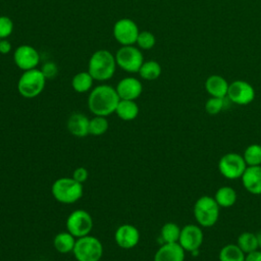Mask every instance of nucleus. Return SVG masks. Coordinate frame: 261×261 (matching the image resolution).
<instances>
[{
  "label": "nucleus",
  "instance_id": "1",
  "mask_svg": "<svg viewBox=\"0 0 261 261\" xmlns=\"http://www.w3.org/2000/svg\"><path fill=\"white\" fill-rule=\"evenodd\" d=\"M119 100L116 89L109 85H100L91 91L88 106L93 114L108 116L115 112Z\"/></svg>",
  "mask_w": 261,
  "mask_h": 261
},
{
  "label": "nucleus",
  "instance_id": "2",
  "mask_svg": "<svg viewBox=\"0 0 261 261\" xmlns=\"http://www.w3.org/2000/svg\"><path fill=\"white\" fill-rule=\"evenodd\" d=\"M115 56L108 50L100 49L95 51L89 60L88 71L96 81H107L111 79L116 68Z\"/></svg>",
  "mask_w": 261,
  "mask_h": 261
},
{
  "label": "nucleus",
  "instance_id": "3",
  "mask_svg": "<svg viewBox=\"0 0 261 261\" xmlns=\"http://www.w3.org/2000/svg\"><path fill=\"white\" fill-rule=\"evenodd\" d=\"M51 192L56 201L62 204H73L83 197L84 187L72 177H60L53 182Z\"/></svg>",
  "mask_w": 261,
  "mask_h": 261
},
{
  "label": "nucleus",
  "instance_id": "4",
  "mask_svg": "<svg viewBox=\"0 0 261 261\" xmlns=\"http://www.w3.org/2000/svg\"><path fill=\"white\" fill-rule=\"evenodd\" d=\"M220 207L215 201L214 197L202 196L200 197L193 208L194 217L201 227L213 226L219 217Z\"/></svg>",
  "mask_w": 261,
  "mask_h": 261
},
{
  "label": "nucleus",
  "instance_id": "5",
  "mask_svg": "<svg viewBox=\"0 0 261 261\" xmlns=\"http://www.w3.org/2000/svg\"><path fill=\"white\" fill-rule=\"evenodd\" d=\"M46 85V77L42 73L41 69L33 68L23 71L17 82V91L23 97L28 99L39 96Z\"/></svg>",
  "mask_w": 261,
  "mask_h": 261
},
{
  "label": "nucleus",
  "instance_id": "6",
  "mask_svg": "<svg viewBox=\"0 0 261 261\" xmlns=\"http://www.w3.org/2000/svg\"><path fill=\"white\" fill-rule=\"evenodd\" d=\"M72 253L76 261H100L103 256V246L99 239L88 234L77 238Z\"/></svg>",
  "mask_w": 261,
  "mask_h": 261
},
{
  "label": "nucleus",
  "instance_id": "7",
  "mask_svg": "<svg viewBox=\"0 0 261 261\" xmlns=\"http://www.w3.org/2000/svg\"><path fill=\"white\" fill-rule=\"evenodd\" d=\"M247 168L243 155L237 153H226L218 161V170L227 179L241 178Z\"/></svg>",
  "mask_w": 261,
  "mask_h": 261
},
{
  "label": "nucleus",
  "instance_id": "8",
  "mask_svg": "<svg viewBox=\"0 0 261 261\" xmlns=\"http://www.w3.org/2000/svg\"><path fill=\"white\" fill-rule=\"evenodd\" d=\"M115 60L116 64L127 72H139L142 64L144 63L142 51L133 45L122 46L119 48L116 52Z\"/></svg>",
  "mask_w": 261,
  "mask_h": 261
},
{
  "label": "nucleus",
  "instance_id": "9",
  "mask_svg": "<svg viewBox=\"0 0 261 261\" xmlns=\"http://www.w3.org/2000/svg\"><path fill=\"white\" fill-rule=\"evenodd\" d=\"M93 228V218L86 210L72 211L66 219V230L75 238L90 234Z\"/></svg>",
  "mask_w": 261,
  "mask_h": 261
},
{
  "label": "nucleus",
  "instance_id": "10",
  "mask_svg": "<svg viewBox=\"0 0 261 261\" xmlns=\"http://www.w3.org/2000/svg\"><path fill=\"white\" fill-rule=\"evenodd\" d=\"M139 28L130 18H120L113 25V36L122 46H129L137 43Z\"/></svg>",
  "mask_w": 261,
  "mask_h": 261
},
{
  "label": "nucleus",
  "instance_id": "11",
  "mask_svg": "<svg viewBox=\"0 0 261 261\" xmlns=\"http://www.w3.org/2000/svg\"><path fill=\"white\" fill-rule=\"evenodd\" d=\"M226 97L231 103L248 105L255 99V90L248 82L239 80L229 84Z\"/></svg>",
  "mask_w": 261,
  "mask_h": 261
},
{
  "label": "nucleus",
  "instance_id": "12",
  "mask_svg": "<svg viewBox=\"0 0 261 261\" xmlns=\"http://www.w3.org/2000/svg\"><path fill=\"white\" fill-rule=\"evenodd\" d=\"M204 234L202 228L196 224H187L180 229L178 244L186 252H194L202 246Z\"/></svg>",
  "mask_w": 261,
  "mask_h": 261
},
{
  "label": "nucleus",
  "instance_id": "13",
  "mask_svg": "<svg viewBox=\"0 0 261 261\" xmlns=\"http://www.w3.org/2000/svg\"><path fill=\"white\" fill-rule=\"evenodd\" d=\"M15 65L23 71L36 68L40 61V55L36 48L31 45L18 46L13 53Z\"/></svg>",
  "mask_w": 261,
  "mask_h": 261
},
{
  "label": "nucleus",
  "instance_id": "14",
  "mask_svg": "<svg viewBox=\"0 0 261 261\" xmlns=\"http://www.w3.org/2000/svg\"><path fill=\"white\" fill-rule=\"evenodd\" d=\"M114 240L118 247L122 249H132L136 247L140 241L139 229L129 223L121 224L114 233Z\"/></svg>",
  "mask_w": 261,
  "mask_h": 261
},
{
  "label": "nucleus",
  "instance_id": "15",
  "mask_svg": "<svg viewBox=\"0 0 261 261\" xmlns=\"http://www.w3.org/2000/svg\"><path fill=\"white\" fill-rule=\"evenodd\" d=\"M115 89L120 99L136 100L143 92V85L138 79L127 76L120 80Z\"/></svg>",
  "mask_w": 261,
  "mask_h": 261
},
{
  "label": "nucleus",
  "instance_id": "16",
  "mask_svg": "<svg viewBox=\"0 0 261 261\" xmlns=\"http://www.w3.org/2000/svg\"><path fill=\"white\" fill-rule=\"evenodd\" d=\"M185 254L178 243H165L156 251L154 261H185Z\"/></svg>",
  "mask_w": 261,
  "mask_h": 261
},
{
  "label": "nucleus",
  "instance_id": "17",
  "mask_svg": "<svg viewBox=\"0 0 261 261\" xmlns=\"http://www.w3.org/2000/svg\"><path fill=\"white\" fill-rule=\"evenodd\" d=\"M241 179L244 188L250 194L261 195V165L247 166Z\"/></svg>",
  "mask_w": 261,
  "mask_h": 261
},
{
  "label": "nucleus",
  "instance_id": "18",
  "mask_svg": "<svg viewBox=\"0 0 261 261\" xmlns=\"http://www.w3.org/2000/svg\"><path fill=\"white\" fill-rule=\"evenodd\" d=\"M90 119L83 113H72L67 120V129L69 133L77 138H84L89 135Z\"/></svg>",
  "mask_w": 261,
  "mask_h": 261
},
{
  "label": "nucleus",
  "instance_id": "19",
  "mask_svg": "<svg viewBox=\"0 0 261 261\" xmlns=\"http://www.w3.org/2000/svg\"><path fill=\"white\" fill-rule=\"evenodd\" d=\"M228 83L224 77L218 74L210 75L205 82V88L211 97L224 98L227 95Z\"/></svg>",
  "mask_w": 261,
  "mask_h": 261
},
{
  "label": "nucleus",
  "instance_id": "20",
  "mask_svg": "<svg viewBox=\"0 0 261 261\" xmlns=\"http://www.w3.org/2000/svg\"><path fill=\"white\" fill-rule=\"evenodd\" d=\"M115 113L117 114V116L125 121H130L134 120L138 114H139V106L138 104L135 102V100H122L120 99Z\"/></svg>",
  "mask_w": 261,
  "mask_h": 261
},
{
  "label": "nucleus",
  "instance_id": "21",
  "mask_svg": "<svg viewBox=\"0 0 261 261\" xmlns=\"http://www.w3.org/2000/svg\"><path fill=\"white\" fill-rule=\"evenodd\" d=\"M75 242V237H73L69 231L66 230L60 231L55 236L53 240V245L57 252L61 254H66L73 251Z\"/></svg>",
  "mask_w": 261,
  "mask_h": 261
},
{
  "label": "nucleus",
  "instance_id": "22",
  "mask_svg": "<svg viewBox=\"0 0 261 261\" xmlns=\"http://www.w3.org/2000/svg\"><path fill=\"white\" fill-rule=\"evenodd\" d=\"M237 192L234 191L233 188L228 187V186H224L219 188L214 196L215 201L217 202V204L219 205V207H224V208H228L231 207L236 204L237 202Z\"/></svg>",
  "mask_w": 261,
  "mask_h": 261
},
{
  "label": "nucleus",
  "instance_id": "23",
  "mask_svg": "<svg viewBox=\"0 0 261 261\" xmlns=\"http://www.w3.org/2000/svg\"><path fill=\"white\" fill-rule=\"evenodd\" d=\"M93 82L94 79L89 71H81L73 75L71 86L76 93H86L92 89Z\"/></svg>",
  "mask_w": 261,
  "mask_h": 261
},
{
  "label": "nucleus",
  "instance_id": "24",
  "mask_svg": "<svg viewBox=\"0 0 261 261\" xmlns=\"http://www.w3.org/2000/svg\"><path fill=\"white\" fill-rule=\"evenodd\" d=\"M219 261H245L246 254L237 244H227L219 252Z\"/></svg>",
  "mask_w": 261,
  "mask_h": 261
},
{
  "label": "nucleus",
  "instance_id": "25",
  "mask_svg": "<svg viewBox=\"0 0 261 261\" xmlns=\"http://www.w3.org/2000/svg\"><path fill=\"white\" fill-rule=\"evenodd\" d=\"M237 245L240 247V249L247 255L249 253H252L254 251H257L259 249L258 242L256 238V233H253L251 231H244L238 237Z\"/></svg>",
  "mask_w": 261,
  "mask_h": 261
},
{
  "label": "nucleus",
  "instance_id": "26",
  "mask_svg": "<svg viewBox=\"0 0 261 261\" xmlns=\"http://www.w3.org/2000/svg\"><path fill=\"white\" fill-rule=\"evenodd\" d=\"M180 229L181 228L174 222H166L163 224L160 230V239L162 243H178Z\"/></svg>",
  "mask_w": 261,
  "mask_h": 261
},
{
  "label": "nucleus",
  "instance_id": "27",
  "mask_svg": "<svg viewBox=\"0 0 261 261\" xmlns=\"http://www.w3.org/2000/svg\"><path fill=\"white\" fill-rule=\"evenodd\" d=\"M139 74L142 79L146 81H154L158 79L161 74V66L157 61L149 60L142 64Z\"/></svg>",
  "mask_w": 261,
  "mask_h": 261
},
{
  "label": "nucleus",
  "instance_id": "28",
  "mask_svg": "<svg viewBox=\"0 0 261 261\" xmlns=\"http://www.w3.org/2000/svg\"><path fill=\"white\" fill-rule=\"evenodd\" d=\"M244 160L247 166H258L261 165V145L251 144L249 145L244 153Z\"/></svg>",
  "mask_w": 261,
  "mask_h": 261
},
{
  "label": "nucleus",
  "instance_id": "29",
  "mask_svg": "<svg viewBox=\"0 0 261 261\" xmlns=\"http://www.w3.org/2000/svg\"><path fill=\"white\" fill-rule=\"evenodd\" d=\"M109 127V122L106 119V116L95 115L92 119H90L89 124V135L92 136H102L104 135Z\"/></svg>",
  "mask_w": 261,
  "mask_h": 261
},
{
  "label": "nucleus",
  "instance_id": "30",
  "mask_svg": "<svg viewBox=\"0 0 261 261\" xmlns=\"http://www.w3.org/2000/svg\"><path fill=\"white\" fill-rule=\"evenodd\" d=\"M226 101H227V97H224V98L211 97L205 103V110L210 115H216L225 108Z\"/></svg>",
  "mask_w": 261,
  "mask_h": 261
},
{
  "label": "nucleus",
  "instance_id": "31",
  "mask_svg": "<svg viewBox=\"0 0 261 261\" xmlns=\"http://www.w3.org/2000/svg\"><path fill=\"white\" fill-rule=\"evenodd\" d=\"M156 38L155 36L149 31H143L139 33L137 44L143 50H150L155 46Z\"/></svg>",
  "mask_w": 261,
  "mask_h": 261
},
{
  "label": "nucleus",
  "instance_id": "32",
  "mask_svg": "<svg viewBox=\"0 0 261 261\" xmlns=\"http://www.w3.org/2000/svg\"><path fill=\"white\" fill-rule=\"evenodd\" d=\"M13 32V21L10 17L0 16V39H6Z\"/></svg>",
  "mask_w": 261,
  "mask_h": 261
},
{
  "label": "nucleus",
  "instance_id": "33",
  "mask_svg": "<svg viewBox=\"0 0 261 261\" xmlns=\"http://www.w3.org/2000/svg\"><path fill=\"white\" fill-rule=\"evenodd\" d=\"M42 73L46 77V80L54 79L58 73V67L54 62H46L43 64L41 68Z\"/></svg>",
  "mask_w": 261,
  "mask_h": 261
},
{
  "label": "nucleus",
  "instance_id": "34",
  "mask_svg": "<svg viewBox=\"0 0 261 261\" xmlns=\"http://www.w3.org/2000/svg\"><path fill=\"white\" fill-rule=\"evenodd\" d=\"M88 175H89L88 170L85 167H76L73 170L72 178H74L76 181L81 184H84L88 179Z\"/></svg>",
  "mask_w": 261,
  "mask_h": 261
},
{
  "label": "nucleus",
  "instance_id": "35",
  "mask_svg": "<svg viewBox=\"0 0 261 261\" xmlns=\"http://www.w3.org/2000/svg\"><path fill=\"white\" fill-rule=\"evenodd\" d=\"M11 51V43L6 39L0 40V53L8 54Z\"/></svg>",
  "mask_w": 261,
  "mask_h": 261
},
{
  "label": "nucleus",
  "instance_id": "36",
  "mask_svg": "<svg viewBox=\"0 0 261 261\" xmlns=\"http://www.w3.org/2000/svg\"><path fill=\"white\" fill-rule=\"evenodd\" d=\"M245 261H261V251L257 250L247 254Z\"/></svg>",
  "mask_w": 261,
  "mask_h": 261
},
{
  "label": "nucleus",
  "instance_id": "37",
  "mask_svg": "<svg viewBox=\"0 0 261 261\" xmlns=\"http://www.w3.org/2000/svg\"><path fill=\"white\" fill-rule=\"evenodd\" d=\"M256 238H257V242H258V247L261 249V231H258L256 233Z\"/></svg>",
  "mask_w": 261,
  "mask_h": 261
},
{
  "label": "nucleus",
  "instance_id": "38",
  "mask_svg": "<svg viewBox=\"0 0 261 261\" xmlns=\"http://www.w3.org/2000/svg\"><path fill=\"white\" fill-rule=\"evenodd\" d=\"M0 40H1V39H0Z\"/></svg>",
  "mask_w": 261,
  "mask_h": 261
}]
</instances>
